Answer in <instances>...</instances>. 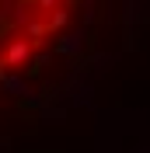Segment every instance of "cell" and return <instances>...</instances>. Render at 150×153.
Returning a JSON list of instances; mask_svg holds the SVG:
<instances>
[{"label": "cell", "instance_id": "cell-1", "mask_svg": "<svg viewBox=\"0 0 150 153\" xmlns=\"http://www.w3.org/2000/svg\"><path fill=\"white\" fill-rule=\"evenodd\" d=\"M91 0H0V94L32 80L80 31Z\"/></svg>", "mask_w": 150, "mask_h": 153}]
</instances>
